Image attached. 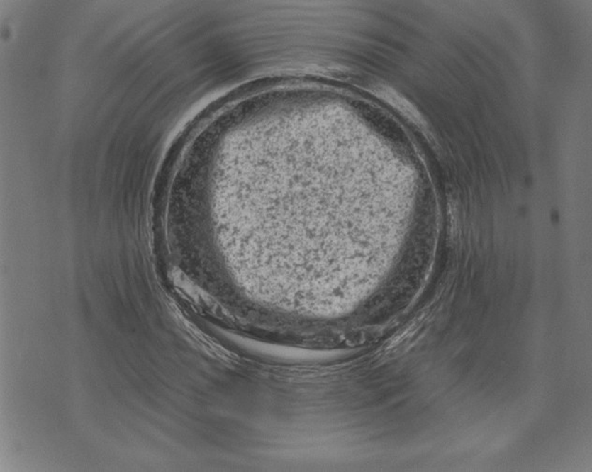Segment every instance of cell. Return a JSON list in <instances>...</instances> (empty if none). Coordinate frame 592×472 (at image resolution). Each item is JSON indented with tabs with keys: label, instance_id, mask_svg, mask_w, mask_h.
<instances>
[{
	"label": "cell",
	"instance_id": "cell-1",
	"mask_svg": "<svg viewBox=\"0 0 592 472\" xmlns=\"http://www.w3.org/2000/svg\"><path fill=\"white\" fill-rule=\"evenodd\" d=\"M380 96L388 103H390L396 109H398L402 115L410 118L411 120L419 125L424 123V120H423L422 116L420 115L418 110L412 103H409V101L405 100L398 93H396L395 90L389 89V87H384L380 91Z\"/></svg>",
	"mask_w": 592,
	"mask_h": 472
}]
</instances>
